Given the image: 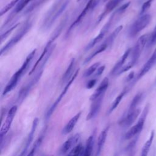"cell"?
Segmentation results:
<instances>
[{
    "mask_svg": "<svg viewBox=\"0 0 156 156\" xmlns=\"http://www.w3.org/2000/svg\"><path fill=\"white\" fill-rule=\"evenodd\" d=\"M71 0H56L46 13L41 24V29L46 31L63 13Z\"/></svg>",
    "mask_w": 156,
    "mask_h": 156,
    "instance_id": "7a4b0ae2",
    "label": "cell"
},
{
    "mask_svg": "<svg viewBox=\"0 0 156 156\" xmlns=\"http://www.w3.org/2000/svg\"><path fill=\"white\" fill-rule=\"evenodd\" d=\"M122 29V26L120 25L119 26H118L117 27H116L113 31L110 34V35L106 38V40L108 41V43H110V46L112 44V43H113V41H115V40L116 39V38L117 37V36L118 35V34H119V32H121V30Z\"/></svg>",
    "mask_w": 156,
    "mask_h": 156,
    "instance_id": "4316f807",
    "label": "cell"
},
{
    "mask_svg": "<svg viewBox=\"0 0 156 156\" xmlns=\"http://www.w3.org/2000/svg\"><path fill=\"white\" fill-rule=\"evenodd\" d=\"M74 65H75V58H73L71 60L65 73L63 74V75L62 76V82L63 83H64L65 82H68L69 81V80L71 78L72 73H73V71L74 68Z\"/></svg>",
    "mask_w": 156,
    "mask_h": 156,
    "instance_id": "44dd1931",
    "label": "cell"
},
{
    "mask_svg": "<svg viewBox=\"0 0 156 156\" xmlns=\"http://www.w3.org/2000/svg\"><path fill=\"white\" fill-rule=\"evenodd\" d=\"M104 97V95H102V96L99 97L98 98H97L96 99L91 101L92 102L90 105L89 113H88V115H87V117H86V121H89V120L93 119L99 113L102 104Z\"/></svg>",
    "mask_w": 156,
    "mask_h": 156,
    "instance_id": "5bb4252c",
    "label": "cell"
},
{
    "mask_svg": "<svg viewBox=\"0 0 156 156\" xmlns=\"http://www.w3.org/2000/svg\"><path fill=\"white\" fill-rule=\"evenodd\" d=\"M151 16L149 14L143 15L138 18L130 26L129 30V35L131 37L136 35L140 31L144 29L150 23Z\"/></svg>",
    "mask_w": 156,
    "mask_h": 156,
    "instance_id": "52a82bcc",
    "label": "cell"
},
{
    "mask_svg": "<svg viewBox=\"0 0 156 156\" xmlns=\"http://www.w3.org/2000/svg\"><path fill=\"white\" fill-rule=\"evenodd\" d=\"M79 72V69H78L76 71V72L74 73V74L72 76L71 78L69 80V81L67 82L66 85H65L64 89L62 90V91L61 92V93L60 94V95L58 96V98H57V99L55 101V102L52 104V105L51 106V107L48 109L47 113H46V118H49L50 116L52 115V113H54V112L55 111V108H57V105H58V104L60 103V102L62 101V98L64 97V96L65 95V94L66 93L67 91L68 90V89L69 88L71 85L72 84V83L74 81L75 79L76 78V77L78 76Z\"/></svg>",
    "mask_w": 156,
    "mask_h": 156,
    "instance_id": "9c48e42d",
    "label": "cell"
},
{
    "mask_svg": "<svg viewBox=\"0 0 156 156\" xmlns=\"http://www.w3.org/2000/svg\"><path fill=\"white\" fill-rule=\"evenodd\" d=\"M38 123V119L37 118H36L33 121L30 131L29 132V133L28 134V136H27V140L26 141V144L24 146L21 153L20 154V155L18 156H27V150H28L29 146H30V144H31V143L33 140L34 133H35V130L37 129Z\"/></svg>",
    "mask_w": 156,
    "mask_h": 156,
    "instance_id": "4fadbf2b",
    "label": "cell"
},
{
    "mask_svg": "<svg viewBox=\"0 0 156 156\" xmlns=\"http://www.w3.org/2000/svg\"><path fill=\"white\" fill-rule=\"evenodd\" d=\"M110 44L108 42V41L105 39L104 42L100 44L93 52H92L84 60V62L83 63L85 64V63H88L89 62H90L95 56H96L97 55H98L99 54L102 52L103 51H104L108 46H110Z\"/></svg>",
    "mask_w": 156,
    "mask_h": 156,
    "instance_id": "ffe728a7",
    "label": "cell"
},
{
    "mask_svg": "<svg viewBox=\"0 0 156 156\" xmlns=\"http://www.w3.org/2000/svg\"><path fill=\"white\" fill-rule=\"evenodd\" d=\"M149 38V36L148 34H144V35L141 36L138 38V40L136 41V44L135 45L134 48L131 51L132 55H131L130 60L126 65L123 66V67L120 70L119 74H121L128 71L133 66L135 65V64L136 63V62H137V60H138V58L140 56L142 50L143 49L144 46L148 41Z\"/></svg>",
    "mask_w": 156,
    "mask_h": 156,
    "instance_id": "277c9868",
    "label": "cell"
},
{
    "mask_svg": "<svg viewBox=\"0 0 156 156\" xmlns=\"http://www.w3.org/2000/svg\"><path fill=\"white\" fill-rule=\"evenodd\" d=\"M94 141V133L91 135L86 143L83 156H91Z\"/></svg>",
    "mask_w": 156,
    "mask_h": 156,
    "instance_id": "7402d4cb",
    "label": "cell"
},
{
    "mask_svg": "<svg viewBox=\"0 0 156 156\" xmlns=\"http://www.w3.org/2000/svg\"><path fill=\"white\" fill-rule=\"evenodd\" d=\"M20 24V23H17L15 25H13L12 27L9 28L8 30H7L4 33H2L1 35V41L2 42L3 40L11 33V32L14 29H15L16 27H18V26Z\"/></svg>",
    "mask_w": 156,
    "mask_h": 156,
    "instance_id": "1f68e13d",
    "label": "cell"
},
{
    "mask_svg": "<svg viewBox=\"0 0 156 156\" xmlns=\"http://www.w3.org/2000/svg\"><path fill=\"white\" fill-rule=\"evenodd\" d=\"M100 65V62H96L93 63L92 65H91L88 68H87L83 75V77H88L91 76L96 70L99 67V66Z\"/></svg>",
    "mask_w": 156,
    "mask_h": 156,
    "instance_id": "83f0119b",
    "label": "cell"
},
{
    "mask_svg": "<svg viewBox=\"0 0 156 156\" xmlns=\"http://www.w3.org/2000/svg\"><path fill=\"white\" fill-rule=\"evenodd\" d=\"M105 68V65H102V66H99L97 69V70L96 71V73H95L94 76V77H99V76H100L103 73Z\"/></svg>",
    "mask_w": 156,
    "mask_h": 156,
    "instance_id": "e575fe53",
    "label": "cell"
},
{
    "mask_svg": "<svg viewBox=\"0 0 156 156\" xmlns=\"http://www.w3.org/2000/svg\"><path fill=\"white\" fill-rule=\"evenodd\" d=\"M154 132L152 130L149 138L146 141L145 144L143 145V147L141 149V155L140 156H147L148 152L149 151L151 146L152 144L153 139H154Z\"/></svg>",
    "mask_w": 156,
    "mask_h": 156,
    "instance_id": "cb8c5ba5",
    "label": "cell"
},
{
    "mask_svg": "<svg viewBox=\"0 0 156 156\" xmlns=\"http://www.w3.org/2000/svg\"><path fill=\"white\" fill-rule=\"evenodd\" d=\"M82 114V112H78L76 115H75L66 124L65 126V127L63 128L62 129V133L64 135H66L68 134L69 133H70L73 129L74 128L75 126L76 125L77 122H78L80 115Z\"/></svg>",
    "mask_w": 156,
    "mask_h": 156,
    "instance_id": "d6986e66",
    "label": "cell"
},
{
    "mask_svg": "<svg viewBox=\"0 0 156 156\" xmlns=\"http://www.w3.org/2000/svg\"><path fill=\"white\" fill-rule=\"evenodd\" d=\"M127 91H128L127 90V89H126V88H124V89L123 90V91H122L121 93H120L117 96V97L115 99V100H114L113 102H112V105H111V106H110V108H109V110H108V115L110 114V113H112L115 110V108L118 106V105L119 104V103H120V102L121 101L122 99L123 98L124 96L127 93Z\"/></svg>",
    "mask_w": 156,
    "mask_h": 156,
    "instance_id": "603a6c76",
    "label": "cell"
},
{
    "mask_svg": "<svg viewBox=\"0 0 156 156\" xmlns=\"http://www.w3.org/2000/svg\"><path fill=\"white\" fill-rule=\"evenodd\" d=\"M80 1H82V0H77V2H80Z\"/></svg>",
    "mask_w": 156,
    "mask_h": 156,
    "instance_id": "f35d334b",
    "label": "cell"
},
{
    "mask_svg": "<svg viewBox=\"0 0 156 156\" xmlns=\"http://www.w3.org/2000/svg\"><path fill=\"white\" fill-rule=\"evenodd\" d=\"M20 0H12L9 3H8L5 6H4L0 11V15L2 16L6 12H7L10 9L15 6V4L18 3Z\"/></svg>",
    "mask_w": 156,
    "mask_h": 156,
    "instance_id": "f546056e",
    "label": "cell"
},
{
    "mask_svg": "<svg viewBox=\"0 0 156 156\" xmlns=\"http://www.w3.org/2000/svg\"><path fill=\"white\" fill-rule=\"evenodd\" d=\"M37 49H34L26 57V60L21 66L20 68H19L12 76L11 79L6 85L5 87L4 88L3 92H2V96H5L7 94H8L9 92H10L18 84L19 80L23 76V75L27 71L31 61L32 58H34Z\"/></svg>",
    "mask_w": 156,
    "mask_h": 156,
    "instance_id": "3957f363",
    "label": "cell"
},
{
    "mask_svg": "<svg viewBox=\"0 0 156 156\" xmlns=\"http://www.w3.org/2000/svg\"><path fill=\"white\" fill-rule=\"evenodd\" d=\"M148 111H149V105L147 104L145 107L137 123L135 124L132 127H131L124 135V138L126 140L131 139L132 138L136 135L138 133H139L141 131V130L143 129Z\"/></svg>",
    "mask_w": 156,
    "mask_h": 156,
    "instance_id": "8992f818",
    "label": "cell"
},
{
    "mask_svg": "<svg viewBox=\"0 0 156 156\" xmlns=\"http://www.w3.org/2000/svg\"><path fill=\"white\" fill-rule=\"evenodd\" d=\"M155 43H156V26H155L152 35H151L150 40H149V43L151 44H153Z\"/></svg>",
    "mask_w": 156,
    "mask_h": 156,
    "instance_id": "8d00e7d4",
    "label": "cell"
},
{
    "mask_svg": "<svg viewBox=\"0 0 156 156\" xmlns=\"http://www.w3.org/2000/svg\"><path fill=\"white\" fill-rule=\"evenodd\" d=\"M130 2H127L125 3V4H123L122 5H121V7H119L118 9L116 10L117 13H118L119 15H121V14H122V13L127 9V7H128L129 5H130Z\"/></svg>",
    "mask_w": 156,
    "mask_h": 156,
    "instance_id": "d6a6232c",
    "label": "cell"
},
{
    "mask_svg": "<svg viewBox=\"0 0 156 156\" xmlns=\"http://www.w3.org/2000/svg\"><path fill=\"white\" fill-rule=\"evenodd\" d=\"M43 136H41L38 137L35 140V141L34 142L30 152L27 154V156H35L37 149H38V147H40V146L41 145V144L43 141Z\"/></svg>",
    "mask_w": 156,
    "mask_h": 156,
    "instance_id": "484cf974",
    "label": "cell"
},
{
    "mask_svg": "<svg viewBox=\"0 0 156 156\" xmlns=\"http://www.w3.org/2000/svg\"><path fill=\"white\" fill-rule=\"evenodd\" d=\"M152 0H147L142 5L141 7V12L140 14H143L144 12H145L151 6V3H152Z\"/></svg>",
    "mask_w": 156,
    "mask_h": 156,
    "instance_id": "836d02e7",
    "label": "cell"
},
{
    "mask_svg": "<svg viewBox=\"0 0 156 156\" xmlns=\"http://www.w3.org/2000/svg\"><path fill=\"white\" fill-rule=\"evenodd\" d=\"M44 1H46V0H37L34 3H32L30 6H29V7L26 10L25 13H29L30 12L33 11L35 9H36L37 7L40 6Z\"/></svg>",
    "mask_w": 156,
    "mask_h": 156,
    "instance_id": "4dcf8cb0",
    "label": "cell"
},
{
    "mask_svg": "<svg viewBox=\"0 0 156 156\" xmlns=\"http://www.w3.org/2000/svg\"><path fill=\"white\" fill-rule=\"evenodd\" d=\"M133 77H134V73H133V72H131V73L129 74V76H128V77H127V81L132 80V79H133Z\"/></svg>",
    "mask_w": 156,
    "mask_h": 156,
    "instance_id": "74e56055",
    "label": "cell"
},
{
    "mask_svg": "<svg viewBox=\"0 0 156 156\" xmlns=\"http://www.w3.org/2000/svg\"><path fill=\"white\" fill-rule=\"evenodd\" d=\"M80 140V135L79 133H76L67 139L61 146L59 149V154L60 155H63L68 152H69L77 144Z\"/></svg>",
    "mask_w": 156,
    "mask_h": 156,
    "instance_id": "8fae6325",
    "label": "cell"
},
{
    "mask_svg": "<svg viewBox=\"0 0 156 156\" xmlns=\"http://www.w3.org/2000/svg\"><path fill=\"white\" fill-rule=\"evenodd\" d=\"M141 98H142V93H138L137 94H136L130 103L128 111H131L136 109V107L139 104V102H140Z\"/></svg>",
    "mask_w": 156,
    "mask_h": 156,
    "instance_id": "f1b7e54d",
    "label": "cell"
},
{
    "mask_svg": "<svg viewBox=\"0 0 156 156\" xmlns=\"http://www.w3.org/2000/svg\"><path fill=\"white\" fill-rule=\"evenodd\" d=\"M140 113V110L139 108L128 111L127 114L121 119L119 122V124L122 127H128L131 126L136 119Z\"/></svg>",
    "mask_w": 156,
    "mask_h": 156,
    "instance_id": "7c38bea8",
    "label": "cell"
},
{
    "mask_svg": "<svg viewBox=\"0 0 156 156\" xmlns=\"http://www.w3.org/2000/svg\"><path fill=\"white\" fill-rule=\"evenodd\" d=\"M108 85H109L108 79V77H105L102 80V81L101 82L98 87L95 90L94 93L91 95L90 98V100L91 101H93L96 99L97 98H98L99 97L102 95H104L105 92L108 87Z\"/></svg>",
    "mask_w": 156,
    "mask_h": 156,
    "instance_id": "e0dca14e",
    "label": "cell"
},
{
    "mask_svg": "<svg viewBox=\"0 0 156 156\" xmlns=\"http://www.w3.org/2000/svg\"><path fill=\"white\" fill-rule=\"evenodd\" d=\"M54 47H55V45L52 46L51 47L49 51L44 56L41 62L40 63L39 66H38V68H37V71H35V74H34V76L20 90L18 94V97H17V101L18 102H22L25 99V98L28 96L29 93L30 92L32 89L35 87V85L38 83V82L40 79L43 74L45 65L48 59L49 58L51 54L52 53Z\"/></svg>",
    "mask_w": 156,
    "mask_h": 156,
    "instance_id": "6da1fadb",
    "label": "cell"
},
{
    "mask_svg": "<svg viewBox=\"0 0 156 156\" xmlns=\"http://www.w3.org/2000/svg\"><path fill=\"white\" fill-rule=\"evenodd\" d=\"M96 82H97V80L96 79H93L90 80L86 84V88L87 89L92 88L96 83Z\"/></svg>",
    "mask_w": 156,
    "mask_h": 156,
    "instance_id": "d590c367",
    "label": "cell"
},
{
    "mask_svg": "<svg viewBox=\"0 0 156 156\" xmlns=\"http://www.w3.org/2000/svg\"><path fill=\"white\" fill-rule=\"evenodd\" d=\"M108 129H109V126L105 128L102 131H101V132L99 135L98 141H97V148H96L95 156H99V154H101L102 149L105 143Z\"/></svg>",
    "mask_w": 156,
    "mask_h": 156,
    "instance_id": "ac0fdd59",
    "label": "cell"
},
{
    "mask_svg": "<svg viewBox=\"0 0 156 156\" xmlns=\"http://www.w3.org/2000/svg\"><path fill=\"white\" fill-rule=\"evenodd\" d=\"M132 51L131 48H129L127 49L125 52L123 54V55L121 56V57L119 58V60L116 63V64L114 65L113 68L110 72V75L111 76H117L118 75L119 72L121 69V68L123 67V65L125 63L126 60L128 58L129 54H130Z\"/></svg>",
    "mask_w": 156,
    "mask_h": 156,
    "instance_id": "2e32d148",
    "label": "cell"
},
{
    "mask_svg": "<svg viewBox=\"0 0 156 156\" xmlns=\"http://www.w3.org/2000/svg\"><path fill=\"white\" fill-rule=\"evenodd\" d=\"M84 149L82 144L79 143L68 152L67 156H83Z\"/></svg>",
    "mask_w": 156,
    "mask_h": 156,
    "instance_id": "d4e9b609",
    "label": "cell"
},
{
    "mask_svg": "<svg viewBox=\"0 0 156 156\" xmlns=\"http://www.w3.org/2000/svg\"><path fill=\"white\" fill-rule=\"evenodd\" d=\"M18 106L16 105H14L9 109V110L7 112V114L6 115L5 119L3 123L1 125V129H0V141L1 143L2 141L3 138L5 136V135L8 132L12 123L13 122V120L15 118V116L16 115V113L17 112Z\"/></svg>",
    "mask_w": 156,
    "mask_h": 156,
    "instance_id": "ba28073f",
    "label": "cell"
},
{
    "mask_svg": "<svg viewBox=\"0 0 156 156\" xmlns=\"http://www.w3.org/2000/svg\"><path fill=\"white\" fill-rule=\"evenodd\" d=\"M101 0H89V1L87 2V4H86V5L85 6V7L83 8V9L82 10V11L80 12V13L79 15V16L76 18V19L74 20V21L71 24V26H69V29H68V32L67 34L69 33L70 31H71V30L77 24H79L81 20L84 18V16L91 10H93L96 7V5L99 4V1Z\"/></svg>",
    "mask_w": 156,
    "mask_h": 156,
    "instance_id": "30bf717a",
    "label": "cell"
},
{
    "mask_svg": "<svg viewBox=\"0 0 156 156\" xmlns=\"http://www.w3.org/2000/svg\"><path fill=\"white\" fill-rule=\"evenodd\" d=\"M32 26V21L30 20H27L25 23L21 27L20 29L13 35L12 38L1 48L0 55L2 56L11 49L14 46H15L28 32Z\"/></svg>",
    "mask_w": 156,
    "mask_h": 156,
    "instance_id": "5b68a950",
    "label": "cell"
},
{
    "mask_svg": "<svg viewBox=\"0 0 156 156\" xmlns=\"http://www.w3.org/2000/svg\"><path fill=\"white\" fill-rule=\"evenodd\" d=\"M123 0H110L105 5L103 12L98 16L96 21V25L98 24L108 13L113 10Z\"/></svg>",
    "mask_w": 156,
    "mask_h": 156,
    "instance_id": "9a60e30c",
    "label": "cell"
}]
</instances>
